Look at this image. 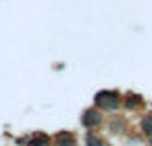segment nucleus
Segmentation results:
<instances>
[{
    "label": "nucleus",
    "mask_w": 152,
    "mask_h": 146,
    "mask_svg": "<svg viewBox=\"0 0 152 146\" xmlns=\"http://www.w3.org/2000/svg\"><path fill=\"white\" fill-rule=\"evenodd\" d=\"M121 104H123V96H121L117 90H100V92H96V96H94V106L100 109L102 113H106V111H117Z\"/></svg>",
    "instance_id": "1"
},
{
    "label": "nucleus",
    "mask_w": 152,
    "mask_h": 146,
    "mask_svg": "<svg viewBox=\"0 0 152 146\" xmlns=\"http://www.w3.org/2000/svg\"><path fill=\"white\" fill-rule=\"evenodd\" d=\"M102 121H104V115H102V111L96 109V106L86 109L83 115H81V125H83L86 129H96V127L102 125Z\"/></svg>",
    "instance_id": "2"
},
{
    "label": "nucleus",
    "mask_w": 152,
    "mask_h": 146,
    "mask_svg": "<svg viewBox=\"0 0 152 146\" xmlns=\"http://www.w3.org/2000/svg\"><path fill=\"white\" fill-rule=\"evenodd\" d=\"M52 146H77V138L73 131H58L52 138Z\"/></svg>",
    "instance_id": "3"
},
{
    "label": "nucleus",
    "mask_w": 152,
    "mask_h": 146,
    "mask_svg": "<svg viewBox=\"0 0 152 146\" xmlns=\"http://www.w3.org/2000/svg\"><path fill=\"white\" fill-rule=\"evenodd\" d=\"M27 146H52V138L44 131H36L27 138Z\"/></svg>",
    "instance_id": "4"
},
{
    "label": "nucleus",
    "mask_w": 152,
    "mask_h": 146,
    "mask_svg": "<svg viewBox=\"0 0 152 146\" xmlns=\"http://www.w3.org/2000/svg\"><path fill=\"white\" fill-rule=\"evenodd\" d=\"M140 104H142V96H137V94H129L127 98H123V106L129 109V111L137 109Z\"/></svg>",
    "instance_id": "5"
},
{
    "label": "nucleus",
    "mask_w": 152,
    "mask_h": 146,
    "mask_svg": "<svg viewBox=\"0 0 152 146\" xmlns=\"http://www.w3.org/2000/svg\"><path fill=\"white\" fill-rule=\"evenodd\" d=\"M86 146H104V142H102V140L90 129V131L86 134Z\"/></svg>",
    "instance_id": "6"
},
{
    "label": "nucleus",
    "mask_w": 152,
    "mask_h": 146,
    "mask_svg": "<svg viewBox=\"0 0 152 146\" xmlns=\"http://www.w3.org/2000/svg\"><path fill=\"white\" fill-rule=\"evenodd\" d=\"M142 131L146 136H152V115H146L142 119Z\"/></svg>",
    "instance_id": "7"
}]
</instances>
